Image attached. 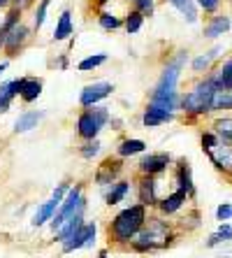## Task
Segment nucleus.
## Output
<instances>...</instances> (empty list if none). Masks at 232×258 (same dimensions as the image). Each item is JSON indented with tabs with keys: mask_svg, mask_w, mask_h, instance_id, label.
<instances>
[{
	"mask_svg": "<svg viewBox=\"0 0 232 258\" xmlns=\"http://www.w3.org/2000/svg\"><path fill=\"white\" fill-rule=\"evenodd\" d=\"M184 63H186V54H179V58L165 68L161 82H158L153 96H151V107L170 112V114H172V109H177V102H179L177 100V82H179V70L184 68Z\"/></svg>",
	"mask_w": 232,
	"mask_h": 258,
	"instance_id": "f257e3e1",
	"label": "nucleus"
},
{
	"mask_svg": "<svg viewBox=\"0 0 232 258\" xmlns=\"http://www.w3.org/2000/svg\"><path fill=\"white\" fill-rule=\"evenodd\" d=\"M144 221H146V212L144 205H132L125 207L123 212L116 214V219L112 221V235L116 242H130L139 230H142Z\"/></svg>",
	"mask_w": 232,
	"mask_h": 258,
	"instance_id": "f03ea898",
	"label": "nucleus"
},
{
	"mask_svg": "<svg viewBox=\"0 0 232 258\" xmlns=\"http://www.w3.org/2000/svg\"><path fill=\"white\" fill-rule=\"evenodd\" d=\"M216 91H218V86L214 84V79H207L202 84H197L195 89L181 100L184 112H188V114H202V112H209Z\"/></svg>",
	"mask_w": 232,
	"mask_h": 258,
	"instance_id": "7ed1b4c3",
	"label": "nucleus"
},
{
	"mask_svg": "<svg viewBox=\"0 0 232 258\" xmlns=\"http://www.w3.org/2000/svg\"><path fill=\"white\" fill-rule=\"evenodd\" d=\"M84 207H86V200L82 198V188L74 186L72 191H67V198H63V203H60L58 212H56L54 219H51V228H54V230H60V228H63V223L70 221L72 216L82 214Z\"/></svg>",
	"mask_w": 232,
	"mask_h": 258,
	"instance_id": "20e7f679",
	"label": "nucleus"
},
{
	"mask_svg": "<svg viewBox=\"0 0 232 258\" xmlns=\"http://www.w3.org/2000/svg\"><path fill=\"white\" fill-rule=\"evenodd\" d=\"M109 121V114L105 107H93L82 112L77 119V133L84 140H96V135L100 133V128Z\"/></svg>",
	"mask_w": 232,
	"mask_h": 258,
	"instance_id": "39448f33",
	"label": "nucleus"
},
{
	"mask_svg": "<svg viewBox=\"0 0 232 258\" xmlns=\"http://www.w3.org/2000/svg\"><path fill=\"white\" fill-rule=\"evenodd\" d=\"M65 193H67V186L63 184V186H58L54 191V196H51V200L49 203H44L40 207V210L35 212V216H33V226H42V223H47V221H51L54 219V214L58 212V207H60V203H63V198H65Z\"/></svg>",
	"mask_w": 232,
	"mask_h": 258,
	"instance_id": "423d86ee",
	"label": "nucleus"
},
{
	"mask_svg": "<svg viewBox=\"0 0 232 258\" xmlns=\"http://www.w3.org/2000/svg\"><path fill=\"white\" fill-rule=\"evenodd\" d=\"M96 230H98L96 223H84L82 228L77 230V235L63 244V251L70 253V251H77V249H82V246H91V244H93V240H96Z\"/></svg>",
	"mask_w": 232,
	"mask_h": 258,
	"instance_id": "0eeeda50",
	"label": "nucleus"
},
{
	"mask_svg": "<svg viewBox=\"0 0 232 258\" xmlns=\"http://www.w3.org/2000/svg\"><path fill=\"white\" fill-rule=\"evenodd\" d=\"M109 93H112V84L109 82H98V84H91L82 91L79 102H82L84 107H93L96 102H100L102 98H107Z\"/></svg>",
	"mask_w": 232,
	"mask_h": 258,
	"instance_id": "6e6552de",
	"label": "nucleus"
},
{
	"mask_svg": "<svg viewBox=\"0 0 232 258\" xmlns=\"http://www.w3.org/2000/svg\"><path fill=\"white\" fill-rule=\"evenodd\" d=\"M167 163H170V156L167 154H149V156H144L142 163H139V170L144 174H158L167 168Z\"/></svg>",
	"mask_w": 232,
	"mask_h": 258,
	"instance_id": "1a4fd4ad",
	"label": "nucleus"
},
{
	"mask_svg": "<svg viewBox=\"0 0 232 258\" xmlns=\"http://www.w3.org/2000/svg\"><path fill=\"white\" fill-rule=\"evenodd\" d=\"M26 37H28V28H26V26H21V24H17L5 35V42H3V47L10 51V56H14L19 51V47L26 42Z\"/></svg>",
	"mask_w": 232,
	"mask_h": 258,
	"instance_id": "9d476101",
	"label": "nucleus"
},
{
	"mask_svg": "<svg viewBox=\"0 0 232 258\" xmlns=\"http://www.w3.org/2000/svg\"><path fill=\"white\" fill-rule=\"evenodd\" d=\"M26 79H14V82H7L5 86H0V112H7L10 102L14 96H21V89H24Z\"/></svg>",
	"mask_w": 232,
	"mask_h": 258,
	"instance_id": "9b49d317",
	"label": "nucleus"
},
{
	"mask_svg": "<svg viewBox=\"0 0 232 258\" xmlns=\"http://www.w3.org/2000/svg\"><path fill=\"white\" fill-rule=\"evenodd\" d=\"M211 161L218 165V168H232V147H227L225 142L223 144H216L214 149L209 151Z\"/></svg>",
	"mask_w": 232,
	"mask_h": 258,
	"instance_id": "f8f14e48",
	"label": "nucleus"
},
{
	"mask_svg": "<svg viewBox=\"0 0 232 258\" xmlns=\"http://www.w3.org/2000/svg\"><path fill=\"white\" fill-rule=\"evenodd\" d=\"M172 119V114L170 112H163V109H156V107H146V112H144L142 116V123L146 128H153V126H161V123H165V121Z\"/></svg>",
	"mask_w": 232,
	"mask_h": 258,
	"instance_id": "ddd939ff",
	"label": "nucleus"
},
{
	"mask_svg": "<svg viewBox=\"0 0 232 258\" xmlns=\"http://www.w3.org/2000/svg\"><path fill=\"white\" fill-rule=\"evenodd\" d=\"M40 119H42V112H24V114L17 119V123H14V131H17V133L33 131V128H37Z\"/></svg>",
	"mask_w": 232,
	"mask_h": 258,
	"instance_id": "4468645a",
	"label": "nucleus"
},
{
	"mask_svg": "<svg viewBox=\"0 0 232 258\" xmlns=\"http://www.w3.org/2000/svg\"><path fill=\"white\" fill-rule=\"evenodd\" d=\"M84 226V219H82V214H77V216H72L70 221H65L63 223V228L58 230V242H63L65 244L67 240H72L74 235H77V230Z\"/></svg>",
	"mask_w": 232,
	"mask_h": 258,
	"instance_id": "2eb2a0df",
	"label": "nucleus"
},
{
	"mask_svg": "<svg viewBox=\"0 0 232 258\" xmlns=\"http://www.w3.org/2000/svg\"><path fill=\"white\" fill-rule=\"evenodd\" d=\"M139 200H142V205L158 203V198H156V181L151 179V177H146V179L139 184Z\"/></svg>",
	"mask_w": 232,
	"mask_h": 258,
	"instance_id": "dca6fc26",
	"label": "nucleus"
},
{
	"mask_svg": "<svg viewBox=\"0 0 232 258\" xmlns=\"http://www.w3.org/2000/svg\"><path fill=\"white\" fill-rule=\"evenodd\" d=\"M42 93V82L40 79H26L24 89H21V100L24 102H33L37 100Z\"/></svg>",
	"mask_w": 232,
	"mask_h": 258,
	"instance_id": "f3484780",
	"label": "nucleus"
},
{
	"mask_svg": "<svg viewBox=\"0 0 232 258\" xmlns=\"http://www.w3.org/2000/svg\"><path fill=\"white\" fill-rule=\"evenodd\" d=\"M184 203H186V193L177 191V193H172V196H167L165 200H161V210L165 212V214H172V212H177Z\"/></svg>",
	"mask_w": 232,
	"mask_h": 258,
	"instance_id": "a211bd4d",
	"label": "nucleus"
},
{
	"mask_svg": "<svg viewBox=\"0 0 232 258\" xmlns=\"http://www.w3.org/2000/svg\"><path fill=\"white\" fill-rule=\"evenodd\" d=\"M72 14L67 12H63L60 14V19H58V26H56V30H54V40H65L67 35H72Z\"/></svg>",
	"mask_w": 232,
	"mask_h": 258,
	"instance_id": "6ab92c4d",
	"label": "nucleus"
},
{
	"mask_svg": "<svg viewBox=\"0 0 232 258\" xmlns=\"http://www.w3.org/2000/svg\"><path fill=\"white\" fill-rule=\"evenodd\" d=\"M121 170V163L119 161H105V165H102V170L98 172V184H112V177Z\"/></svg>",
	"mask_w": 232,
	"mask_h": 258,
	"instance_id": "aec40b11",
	"label": "nucleus"
},
{
	"mask_svg": "<svg viewBox=\"0 0 232 258\" xmlns=\"http://www.w3.org/2000/svg\"><path fill=\"white\" fill-rule=\"evenodd\" d=\"M211 109H232V89H218L211 100Z\"/></svg>",
	"mask_w": 232,
	"mask_h": 258,
	"instance_id": "412c9836",
	"label": "nucleus"
},
{
	"mask_svg": "<svg viewBox=\"0 0 232 258\" xmlns=\"http://www.w3.org/2000/svg\"><path fill=\"white\" fill-rule=\"evenodd\" d=\"M227 28H230V19L227 17H216L214 21L204 28V35L207 37H218V35H223Z\"/></svg>",
	"mask_w": 232,
	"mask_h": 258,
	"instance_id": "4be33fe9",
	"label": "nucleus"
},
{
	"mask_svg": "<svg viewBox=\"0 0 232 258\" xmlns=\"http://www.w3.org/2000/svg\"><path fill=\"white\" fill-rule=\"evenodd\" d=\"M128 188H130V184H128V181H119V184H112L109 193L105 196L107 205H116V203H121V200L125 198V193H128Z\"/></svg>",
	"mask_w": 232,
	"mask_h": 258,
	"instance_id": "5701e85b",
	"label": "nucleus"
},
{
	"mask_svg": "<svg viewBox=\"0 0 232 258\" xmlns=\"http://www.w3.org/2000/svg\"><path fill=\"white\" fill-rule=\"evenodd\" d=\"M214 84L218 86V89H232V58L218 70V75H216V79H214Z\"/></svg>",
	"mask_w": 232,
	"mask_h": 258,
	"instance_id": "b1692460",
	"label": "nucleus"
},
{
	"mask_svg": "<svg viewBox=\"0 0 232 258\" xmlns=\"http://www.w3.org/2000/svg\"><path fill=\"white\" fill-rule=\"evenodd\" d=\"M146 149V144L142 140H123L119 147V154L121 156H132V154H142Z\"/></svg>",
	"mask_w": 232,
	"mask_h": 258,
	"instance_id": "393cba45",
	"label": "nucleus"
},
{
	"mask_svg": "<svg viewBox=\"0 0 232 258\" xmlns=\"http://www.w3.org/2000/svg\"><path fill=\"white\" fill-rule=\"evenodd\" d=\"M174 7H177L179 12L186 17V21H191V24H195L197 21V14H195V7H193V0H170Z\"/></svg>",
	"mask_w": 232,
	"mask_h": 258,
	"instance_id": "a878e982",
	"label": "nucleus"
},
{
	"mask_svg": "<svg viewBox=\"0 0 232 258\" xmlns=\"http://www.w3.org/2000/svg\"><path fill=\"white\" fill-rule=\"evenodd\" d=\"M179 186H181V191L188 196V193H193V179H191V168L188 165H181L179 168Z\"/></svg>",
	"mask_w": 232,
	"mask_h": 258,
	"instance_id": "bb28decb",
	"label": "nucleus"
},
{
	"mask_svg": "<svg viewBox=\"0 0 232 258\" xmlns=\"http://www.w3.org/2000/svg\"><path fill=\"white\" fill-rule=\"evenodd\" d=\"M105 60H107V54H96V56H89V58H84L77 68H79L82 72H89V70H96L98 66H102Z\"/></svg>",
	"mask_w": 232,
	"mask_h": 258,
	"instance_id": "cd10ccee",
	"label": "nucleus"
},
{
	"mask_svg": "<svg viewBox=\"0 0 232 258\" xmlns=\"http://www.w3.org/2000/svg\"><path fill=\"white\" fill-rule=\"evenodd\" d=\"M216 131L218 135L223 138V142H230L232 144V119H223L216 123Z\"/></svg>",
	"mask_w": 232,
	"mask_h": 258,
	"instance_id": "c85d7f7f",
	"label": "nucleus"
},
{
	"mask_svg": "<svg viewBox=\"0 0 232 258\" xmlns=\"http://www.w3.org/2000/svg\"><path fill=\"white\" fill-rule=\"evenodd\" d=\"M142 19L144 17L139 12H130V14H128V19H125V30H128L130 35H132V33H137V30L142 28Z\"/></svg>",
	"mask_w": 232,
	"mask_h": 258,
	"instance_id": "c756f323",
	"label": "nucleus"
},
{
	"mask_svg": "<svg viewBox=\"0 0 232 258\" xmlns=\"http://www.w3.org/2000/svg\"><path fill=\"white\" fill-rule=\"evenodd\" d=\"M223 240H232V228H230V226H220L218 233L211 235L207 244H209V246H214V244H218V242H223Z\"/></svg>",
	"mask_w": 232,
	"mask_h": 258,
	"instance_id": "7c9ffc66",
	"label": "nucleus"
},
{
	"mask_svg": "<svg viewBox=\"0 0 232 258\" xmlns=\"http://www.w3.org/2000/svg\"><path fill=\"white\" fill-rule=\"evenodd\" d=\"M100 26L105 30H116L121 26V21L116 17H114V14H107V12H102L100 14Z\"/></svg>",
	"mask_w": 232,
	"mask_h": 258,
	"instance_id": "2f4dec72",
	"label": "nucleus"
},
{
	"mask_svg": "<svg viewBox=\"0 0 232 258\" xmlns=\"http://www.w3.org/2000/svg\"><path fill=\"white\" fill-rule=\"evenodd\" d=\"M216 54H218V49H211V51H209V54H207V56H200V58H195V60H193V68H195V70H197V72H202V70H204V68H207V66H209V60L214 58V56H216Z\"/></svg>",
	"mask_w": 232,
	"mask_h": 258,
	"instance_id": "473e14b6",
	"label": "nucleus"
},
{
	"mask_svg": "<svg viewBox=\"0 0 232 258\" xmlns=\"http://www.w3.org/2000/svg\"><path fill=\"white\" fill-rule=\"evenodd\" d=\"M47 10H49V0H42L40 7H37V12H35V28H42L44 19H47Z\"/></svg>",
	"mask_w": 232,
	"mask_h": 258,
	"instance_id": "72a5a7b5",
	"label": "nucleus"
},
{
	"mask_svg": "<svg viewBox=\"0 0 232 258\" xmlns=\"http://www.w3.org/2000/svg\"><path fill=\"white\" fill-rule=\"evenodd\" d=\"M98 151H100V142H96V140H93V142H89V144H84V147H82V156L84 158H93Z\"/></svg>",
	"mask_w": 232,
	"mask_h": 258,
	"instance_id": "f704fd0d",
	"label": "nucleus"
},
{
	"mask_svg": "<svg viewBox=\"0 0 232 258\" xmlns=\"http://www.w3.org/2000/svg\"><path fill=\"white\" fill-rule=\"evenodd\" d=\"M135 3H137V7H139L137 12L142 14V17H144V14L149 17V14L153 12V0H135Z\"/></svg>",
	"mask_w": 232,
	"mask_h": 258,
	"instance_id": "c9c22d12",
	"label": "nucleus"
},
{
	"mask_svg": "<svg viewBox=\"0 0 232 258\" xmlns=\"http://www.w3.org/2000/svg\"><path fill=\"white\" fill-rule=\"evenodd\" d=\"M216 216H218V221H227L232 216V205H220L216 210Z\"/></svg>",
	"mask_w": 232,
	"mask_h": 258,
	"instance_id": "e433bc0d",
	"label": "nucleus"
},
{
	"mask_svg": "<svg viewBox=\"0 0 232 258\" xmlns=\"http://www.w3.org/2000/svg\"><path fill=\"white\" fill-rule=\"evenodd\" d=\"M197 3H200V7H202L204 12H214L220 0H197Z\"/></svg>",
	"mask_w": 232,
	"mask_h": 258,
	"instance_id": "4c0bfd02",
	"label": "nucleus"
},
{
	"mask_svg": "<svg viewBox=\"0 0 232 258\" xmlns=\"http://www.w3.org/2000/svg\"><path fill=\"white\" fill-rule=\"evenodd\" d=\"M216 144H218V140H216L214 135H202V147H204L207 151H211Z\"/></svg>",
	"mask_w": 232,
	"mask_h": 258,
	"instance_id": "58836bf2",
	"label": "nucleus"
},
{
	"mask_svg": "<svg viewBox=\"0 0 232 258\" xmlns=\"http://www.w3.org/2000/svg\"><path fill=\"white\" fill-rule=\"evenodd\" d=\"M5 68H7V63H0V75L5 72Z\"/></svg>",
	"mask_w": 232,
	"mask_h": 258,
	"instance_id": "ea45409f",
	"label": "nucleus"
},
{
	"mask_svg": "<svg viewBox=\"0 0 232 258\" xmlns=\"http://www.w3.org/2000/svg\"><path fill=\"white\" fill-rule=\"evenodd\" d=\"M3 5H7V0H0V7H3Z\"/></svg>",
	"mask_w": 232,
	"mask_h": 258,
	"instance_id": "a19ab883",
	"label": "nucleus"
},
{
	"mask_svg": "<svg viewBox=\"0 0 232 258\" xmlns=\"http://www.w3.org/2000/svg\"><path fill=\"white\" fill-rule=\"evenodd\" d=\"M98 3H100V5H105V3H107V0H98Z\"/></svg>",
	"mask_w": 232,
	"mask_h": 258,
	"instance_id": "79ce46f5",
	"label": "nucleus"
},
{
	"mask_svg": "<svg viewBox=\"0 0 232 258\" xmlns=\"http://www.w3.org/2000/svg\"><path fill=\"white\" fill-rule=\"evenodd\" d=\"M100 258H109V256H105V253H100Z\"/></svg>",
	"mask_w": 232,
	"mask_h": 258,
	"instance_id": "37998d69",
	"label": "nucleus"
}]
</instances>
